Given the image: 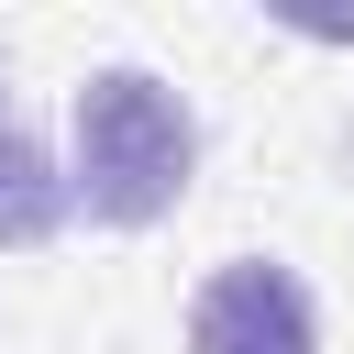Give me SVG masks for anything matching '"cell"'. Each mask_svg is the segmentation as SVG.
Wrapping results in <instances>:
<instances>
[{
    "mask_svg": "<svg viewBox=\"0 0 354 354\" xmlns=\"http://www.w3.org/2000/svg\"><path fill=\"white\" fill-rule=\"evenodd\" d=\"M66 144H77V199H88V221H111V232L166 221V210L188 199V177H199V111H188L155 66H100V77H77Z\"/></svg>",
    "mask_w": 354,
    "mask_h": 354,
    "instance_id": "6da1fadb",
    "label": "cell"
},
{
    "mask_svg": "<svg viewBox=\"0 0 354 354\" xmlns=\"http://www.w3.org/2000/svg\"><path fill=\"white\" fill-rule=\"evenodd\" d=\"M66 210H77V188L55 177L44 133H33V122L11 111V88H0V243H44Z\"/></svg>",
    "mask_w": 354,
    "mask_h": 354,
    "instance_id": "3957f363",
    "label": "cell"
},
{
    "mask_svg": "<svg viewBox=\"0 0 354 354\" xmlns=\"http://www.w3.org/2000/svg\"><path fill=\"white\" fill-rule=\"evenodd\" d=\"M188 354H321V310H310L299 266H277V254L210 266L188 299Z\"/></svg>",
    "mask_w": 354,
    "mask_h": 354,
    "instance_id": "7a4b0ae2",
    "label": "cell"
}]
</instances>
